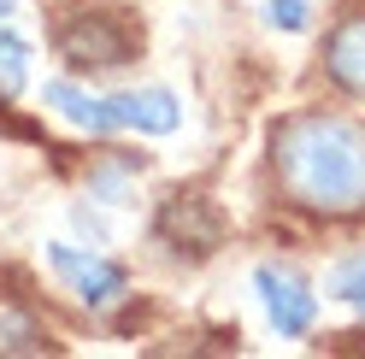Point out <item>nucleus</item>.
<instances>
[{
  "label": "nucleus",
  "mask_w": 365,
  "mask_h": 359,
  "mask_svg": "<svg viewBox=\"0 0 365 359\" xmlns=\"http://www.w3.org/2000/svg\"><path fill=\"white\" fill-rule=\"evenodd\" d=\"M271 171L307 212H365V124L341 112H294L271 130Z\"/></svg>",
  "instance_id": "obj_1"
},
{
  "label": "nucleus",
  "mask_w": 365,
  "mask_h": 359,
  "mask_svg": "<svg viewBox=\"0 0 365 359\" xmlns=\"http://www.w3.org/2000/svg\"><path fill=\"white\" fill-rule=\"evenodd\" d=\"M59 53L71 65H88V71H112V65H124L135 53V30L124 18H112L106 6H88L59 24Z\"/></svg>",
  "instance_id": "obj_2"
},
{
  "label": "nucleus",
  "mask_w": 365,
  "mask_h": 359,
  "mask_svg": "<svg viewBox=\"0 0 365 359\" xmlns=\"http://www.w3.org/2000/svg\"><path fill=\"white\" fill-rule=\"evenodd\" d=\"M254 288H259V301H265V318L277 335H307L312 318H318V301H312V288L301 271H289V265H259L254 271Z\"/></svg>",
  "instance_id": "obj_3"
},
{
  "label": "nucleus",
  "mask_w": 365,
  "mask_h": 359,
  "mask_svg": "<svg viewBox=\"0 0 365 359\" xmlns=\"http://www.w3.org/2000/svg\"><path fill=\"white\" fill-rule=\"evenodd\" d=\"M48 265H53V277L71 288L83 306H112V301L124 295V271H118V265L83 254V248H71V241H53V248H48Z\"/></svg>",
  "instance_id": "obj_4"
},
{
  "label": "nucleus",
  "mask_w": 365,
  "mask_h": 359,
  "mask_svg": "<svg viewBox=\"0 0 365 359\" xmlns=\"http://www.w3.org/2000/svg\"><path fill=\"white\" fill-rule=\"evenodd\" d=\"M106 106L118 130H142V136H171L182 124V106L171 88H124V95H106Z\"/></svg>",
  "instance_id": "obj_5"
},
{
  "label": "nucleus",
  "mask_w": 365,
  "mask_h": 359,
  "mask_svg": "<svg viewBox=\"0 0 365 359\" xmlns=\"http://www.w3.org/2000/svg\"><path fill=\"white\" fill-rule=\"evenodd\" d=\"M41 100H48L65 124L88 130V136H112V130H118V124H112V106L95 100V95H83L77 83H48V88H41Z\"/></svg>",
  "instance_id": "obj_6"
},
{
  "label": "nucleus",
  "mask_w": 365,
  "mask_h": 359,
  "mask_svg": "<svg viewBox=\"0 0 365 359\" xmlns=\"http://www.w3.org/2000/svg\"><path fill=\"white\" fill-rule=\"evenodd\" d=\"M330 77L348 88V95H359L365 100V18H348L336 36H330Z\"/></svg>",
  "instance_id": "obj_7"
},
{
  "label": "nucleus",
  "mask_w": 365,
  "mask_h": 359,
  "mask_svg": "<svg viewBox=\"0 0 365 359\" xmlns=\"http://www.w3.org/2000/svg\"><path fill=\"white\" fill-rule=\"evenodd\" d=\"M165 236H182V241H195V254H207L218 241V212L200 194H177L165 207Z\"/></svg>",
  "instance_id": "obj_8"
},
{
  "label": "nucleus",
  "mask_w": 365,
  "mask_h": 359,
  "mask_svg": "<svg viewBox=\"0 0 365 359\" xmlns=\"http://www.w3.org/2000/svg\"><path fill=\"white\" fill-rule=\"evenodd\" d=\"M30 83V41L0 30V100H18Z\"/></svg>",
  "instance_id": "obj_9"
},
{
  "label": "nucleus",
  "mask_w": 365,
  "mask_h": 359,
  "mask_svg": "<svg viewBox=\"0 0 365 359\" xmlns=\"http://www.w3.org/2000/svg\"><path fill=\"white\" fill-rule=\"evenodd\" d=\"M330 295L348 301L354 312H365V254L359 259H341L336 271H330Z\"/></svg>",
  "instance_id": "obj_10"
},
{
  "label": "nucleus",
  "mask_w": 365,
  "mask_h": 359,
  "mask_svg": "<svg viewBox=\"0 0 365 359\" xmlns=\"http://www.w3.org/2000/svg\"><path fill=\"white\" fill-rule=\"evenodd\" d=\"M30 348H41V335H36V324L24 318V312L0 306V353H30Z\"/></svg>",
  "instance_id": "obj_11"
},
{
  "label": "nucleus",
  "mask_w": 365,
  "mask_h": 359,
  "mask_svg": "<svg viewBox=\"0 0 365 359\" xmlns=\"http://www.w3.org/2000/svg\"><path fill=\"white\" fill-rule=\"evenodd\" d=\"M265 18H271L277 30H307V0H271Z\"/></svg>",
  "instance_id": "obj_12"
},
{
  "label": "nucleus",
  "mask_w": 365,
  "mask_h": 359,
  "mask_svg": "<svg viewBox=\"0 0 365 359\" xmlns=\"http://www.w3.org/2000/svg\"><path fill=\"white\" fill-rule=\"evenodd\" d=\"M135 171V160H118V165H106V171H95V194L101 200H118L124 194V177Z\"/></svg>",
  "instance_id": "obj_13"
},
{
  "label": "nucleus",
  "mask_w": 365,
  "mask_h": 359,
  "mask_svg": "<svg viewBox=\"0 0 365 359\" xmlns=\"http://www.w3.org/2000/svg\"><path fill=\"white\" fill-rule=\"evenodd\" d=\"M12 6H18V0H0V18H6V12H12Z\"/></svg>",
  "instance_id": "obj_14"
}]
</instances>
